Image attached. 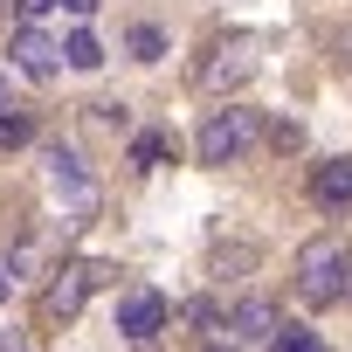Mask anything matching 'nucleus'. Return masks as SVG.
Instances as JSON below:
<instances>
[{"mask_svg": "<svg viewBox=\"0 0 352 352\" xmlns=\"http://www.w3.org/2000/svg\"><path fill=\"white\" fill-rule=\"evenodd\" d=\"M35 138V124L21 118V111H8V118H0V145H28Z\"/></svg>", "mask_w": 352, "mask_h": 352, "instance_id": "nucleus-14", "label": "nucleus"}, {"mask_svg": "<svg viewBox=\"0 0 352 352\" xmlns=\"http://www.w3.org/2000/svg\"><path fill=\"white\" fill-rule=\"evenodd\" d=\"M249 145H256V111H242V104H228L201 124V166H235Z\"/></svg>", "mask_w": 352, "mask_h": 352, "instance_id": "nucleus-3", "label": "nucleus"}, {"mask_svg": "<svg viewBox=\"0 0 352 352\" xmlns=\"http://www.w3.org/2000/svg\"><path fill=\"white\" fill-rule=\"evenodd\" d=\"M352 290V249L338 242V235H311L304 249H297V297L311 304V311H324V304H338Z\"/></svg>", "mask_w": 352, "mask_h": 352, "instance_id": "nucleus-1", "label": "nucleus"}, {"mask_svg": "<svg viewBox=\"0 0 352 352\" xmlns=\"http://www.w3.org/2000/svg\"><path fill=\"white\" fill-rule=\"evenodd\" d=\"M8 56H14V69H21V76H35V83H49V76L63 69V49H56V42H49L42 28H21Z\"/></svg>", "mask_w": 352, "mask_h": 352, "instance_id": "nucleus-7", "label": "nucleus"}, {"mask_svg": "<svg viewBox=\"0 0 352 352\" xmlns=\"http://www.w3.org/2000/svg\"><path fill=\"white\" fill-rule=\"evenodd\" d=\"M345 56H352V28H345Z\"/></svg>", "mask_w": 352, "mask_h": 352, "instance_id": "nucleus-20", "label": "nucleus"}, {"mask_svg": "<svg viewBox=\"0 0 352 352\" xmlns=\"http://www.w3.org/2000/svg\"><path fill=\"white\" fill-rule=\"evenodd\" d=\"M118 331H124V338H152V331H166V297L145 290V283L124 290V297H118Z\"/></svg>", "mask_w": 352, "mask_h": 352, "instance_id": "nucleus-6", "label": "nucleus"}, {"mask_svg": "<svg viewBox=\"0 0 352 352\" xmlns=\"http://www.w3.org/2000/svg\"><path fill=\"white\" fill-rule=\"evenodd\" d=\"M283 324H276V304L270 297H242L235 304V318H228V338H276Z\"/></svg>", "mask_w": 352, "mask_h": 352, "instance_id": "nucleus-9", "label": "nucleus"}, {"mask_svg": "<svg viewBox=\"0 0 352 352\" xmlns=\"http://www.w3.org/2000/svg\"><path fill=\"white\" fill-rule=\"evenodd\" d=\"M8 111H14V104H8V76H0V118H8Z\"/></svg>", "mask_w": 352, "mask_h": 352, "instance_id": "nucleus-18", "label": "nucleus"}, {"mask_svg": "<svg viewBox=\"0 0 352 352\" xmlns=\"http://www.w3.org/2000/svg\"><path fill=\"white\" fill-rule=\"evenodd\" d=\"M104 283H111V263H97V256H76V263L49 270L42 311H49V318H76V311H83V297H90V290H104Z\"/></svg>", "mask_w": 352, "mask_h": 352, "instance_id": "nucleus-2", "label": "nucleus"}, {"mask_svg": "<svg viewBox=\"0 0 352 352\" xmlns=\"http://www.w3.org/2000/svg\"><path fill=\"white\" fill-rule=\"evenodd\" d=\"M311 201H318V208H345V201H352V159H345V152L311 173Z\"/></svg>", "mask_w": 352, "mask_h": 352, "instance_id": "nucleus-8", "label": "nucleus"}, {"mask_svg": "<svg viewBox=\"0 0 352 352\" xmlns=\"http://www.w3.org/2000/svg\"><path fill=\"white\" fill-rule=\"evenodd\" d=\"M63 63H69V69H97V63H104V49H97V35H90V28H76V35L63 42Z\"/></svg>", "mask_w": 352, "mask_h": 352, "instance_id": "nucleus-10", "label": "nucleus"}, {"mask_svg": "<svg viewBox=\"0 0 352 352\" xmlns=\"http://www.w3.org/2000/svg\"><path fill=\"white\" fill-rule=\"evenodd\" d=\"M0 352H28V338L21 331H0Z\"/></svg>", "mask_w": 352, "mask_h": 352, "instance_id": "nucleus-16", "label": "nucleus"}, {"mask_svg": "<svg viewBox=\"0 0 352 352\" xmlns=\"http://www.w3.org/2000/svg\"><path fill=\"white\" fill-rule=\"evenodd\" d=\"M249 76H256V42H249V35L214 42L208 63H201V90H208V97H228V90H242Z\"/></svg>", "mask_w": 352, "mask_h": 352, "instance_id": "nucleus-5", "label": "nucleus"}, {"mask_svg": "<svg viewBox=\"0 0 352 352\" xmlns=\"http://www.w3.org/2000/svg\"><path fill=\"white\" fill-rule=\"evenodd\" d=\"M14 8H21V14L35 21V14H49V8H63V0H14Z\"/></svg>", "mask_w": 352, "mask_h": 352, "instance_id": "nucleus-15", "label": "nucleus"}, {"mask_svg": "<svg viewBox=\"0 0 352 352\" xmlns=\"http://www.w3.org/2000/svg\"><path fill=\"white\" fill-rule=\"evenodd\" d=\"M63 8H69V14H97V0H63Z\"/></svg>", "mask_w": 352, "mask_h": 352, "instance_id": "nucleus-17", "label": "nucleus"}, {"mask_svg": "<svg viewBox=\"0 0 352 352\" xmlns=\"http://www.w3.org/2000/svg\"><path fill=\"white\" fill-rule=\"evenodd\" d=\"M131 56H138V63H159V56H166V35H159V28H131Z\"/></svg>", "mask_w": 352, "mask_h": 352, "instance_id": "nucleus-13", "label": "nucleus"}, {"mask_svg": "<svg viewBox=\"0 0 352 352\" xmlns=\"http://www.w3.org/2000/svg\"><path fill=\"white\" fill-rule=\"evenodd\" d=\"M201 352H235V338H228V345H221V338H214V345H201Z\"/></svg>", "mask_w": 352, "mask_h": 352, "instance_id": "nucleus-19", "label": "nucleus"}, {"mask_svg": "<svg viewBox=\"0 0 352 352\" xmlns=\"http://www.w3.org/2000/svg\"><path fill=\"white\" fill-rule=\"evenodd\" d=\"M166 152H173V138H166V131H145V138L131 145V166H159Z\"/></svg>", "mask_w": 352, "mask_h": 352, "instance_id": "nucleus-12", "label": "nucleus"}, {"mask_svg": "<svg viewBox=\"0 0 352 352\" xmlns=\"http://www.w3.org/2000/svg\"><path fill=\"white\" fill-rule=\"evenodd\" d=\"M270 352H324V338H318V331H304V324H283V331L270 338Z\"/></svg>", "mask_w": 352, "mask_h": 352, "instance_id": "nucleus-11", "label": "nucleus"}, {"mask_svg": "<svg viewBox=\"0 0 352 352\" xmlns=\"http://www.w3.org/2000/svg\"><path fill=\"white\" fill-rule=\"evenodd\" d=\"M49 194H56V208H63V221L76 228V221H90L97 214V187H90V173H83V159L76 152H49Z\"/></svg>", "mask_w": 352, "mask_h": 352, "instance_id": "nucleus-4", "label": "nucleus"}]
</instances>
